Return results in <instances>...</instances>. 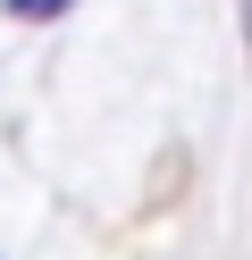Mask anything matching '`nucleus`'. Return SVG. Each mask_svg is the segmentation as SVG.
<instances>
[{
  "label": "nucleus",
  "instance_id": "f257e3e1",
  "mask_svg": "<svg viewBox=\"0 0 252 260\" xmlns=\"http://www.w3.org/2000/svg\"><path fill=\"white\" fill-rule=\"evenodd\" d=\"M59 9H76V0H9V17H25V25L34 17H59Z\"/></svg>",
  "mask_w": 252,
  "mask_h": 260
},
{
  "label": "nucleus",
  "instance_id": "f03ea898",
  "mask_svg": "<svg viewBox=\"0 0 252 260\" xmlns=\"http://www.w3.org/2000/svg\"><path fill=\"white\" fill-rule=\"evenodd\" d=\"M244 34H252V0H244Z\"/></svg>",
  "mask_w": 252,
  "mask_h": 260
}]
</instances>
